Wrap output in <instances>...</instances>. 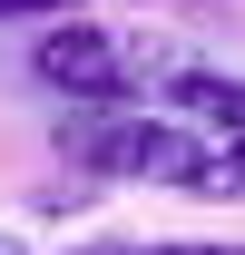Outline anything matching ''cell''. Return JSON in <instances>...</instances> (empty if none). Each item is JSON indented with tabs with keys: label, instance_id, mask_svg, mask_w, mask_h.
Returning a JSON list of instances; mask_svg holds the SVG:
<instances>
[{
	"label": "cell",
	"instance_id": "cell-1",
	"mask_svg": "<svg viewBox=\"0 0 245 255\" xmlns=\"http://www.w3.org/2000/svg\"><path fill=\"white\" fill-rule=\"evenodd\" d=\"M79 167L89 177H118V187H177V196H245V157L236 147H216L196 118H147V108H108L89 118L79 137Z\"/></svg>",
	"mask_w": 245,
	"mask_h": 255
},
{
	"label": "cell",
	"instance_id": "cell-2",
	"mask_svg": "<svg viewBox=\"0 0 245 255\" xmlns=\"http://www.w3.org/2000/svg\"><path fill=\"white\" fill-rule=\"evenodd\" d=\"M30 69H39V89H59V98H127L137 79L167 69V49L127 39V30H98V20H59V30H39Z\"/></svg>",
	"mask_w": 245,
	"mask_h": 255
},
{
	"label": "cell",
	"instance_id": "cell-3",
	"mask_svg": "<svg viewBox=\"0 0 245 255\" xmlns=\"http://www.w3.org/2000/svg\"><path fill=\"white\" fill-rule=\"evenodd\" d=\"M167 108L245 157V79H226V69H167Z\"/></svg>",
	"mask_w": 245,
	"mask_h": 255
},
{
	"label": "cell",
	"instance_id": "cell-4",
	"mask_svg": "<svg viewBox=\"0 0 245 255\" xmlns=\"http://www.w3.org/2000/svg\"><path fill=\"white\" fill-rule=\"evenodd\" d=\"M89 0H0V20H79Z\"/></svg>",
	"mask_w": 245,
	"mask_h": 255
},
{
	"label": "cell",
	"instance_id": "cell-5",
	"mask_svg": "<svg viewBox=\"0 0 245 255\" xmlns=\"http://www.w3.org/2000/svg\"><path fill=\"white\" fill-rule=\"evenodd\" d=\"M127 255H245V246H127Z\"/></svg>",
	"mask_w": 245,
	"mask_h": 255
},
{
	"label": "cell",
	"instance_id": "cell-6",
	"mask_svg": "<svg viewBox=\"0 0 245 255\" xmlns=\"http://www.w3.org/2000/svg\"><path fill=\"white\" fill-rule=\"evenodd\" d=\"M98 255H127V246H98Z\"/></svg>",
	"mask_w": 245,
	"mask_h": 255
},
{
	"label": "cell",
	"instance_id": "cell-7",
	"mask_svg": "<svg viewBox=\"0 0 245 255\" xmlns=\"http://www.w3.org/2000/svg\"><path fill=\"white\" fill-rule=\"evenodd\" d=\"M0 255H20V246H0Z\"/></svg>",
	"mask_w": 245,
	"mask_h": 255
}]
</instances>
